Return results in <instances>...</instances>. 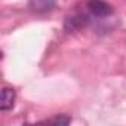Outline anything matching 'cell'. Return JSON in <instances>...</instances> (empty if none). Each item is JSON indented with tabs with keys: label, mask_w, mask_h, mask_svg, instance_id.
I'll use <instances>...</instances> for the list:
<instances>
[{
	"label": "cell",
	"mask_w": 126,
	"mask_h": 126,
	"mask_svg": "<svg viewBox=\"0 0 126 126\" xmlns=\"http://www.w3.org/2000/svg\"><path fill=\"white\" fill-rule=\"evenodd\" d=\"M28 6L33 12L46 14V12H50L56 6V0H30Z\"/></svg>",
	"instance_id": "cell-3"
},
{
	"label": "cell",
	"mask_w": 126,
	"mask_h": 126,
	"mask_svg": "<svg viewBox=\"0 0 126 126\" xmlns=\"http://www.w3.org/2000/svg\"><path fill=\"white\" fill-rule=\"evenodd\" d=\"M89 15L83 14V12H77V14H73L70 16H67L65 19V24H64V28L65 31L71 33V31H77V30H82L85 28L88 24H89Z\"/></svg>",
	"instance_id": "cell-2"
},
{
	"label": "cell",
	"mask_w": 126,
	"mask_h": 126,
	"mask_svg": "<svg viewBox=\"0 0 126 126\" xmlns=\"http://www.w3.org/2000/svg\"><path fill=\"white\" fill-rule=\"evenodd\" d=\"M88 11L92 16L96 18H105L113 14V8L110 3H107L105 0H88Z\"/></svg>",
	"instance_id": "cell-1"
},
{
	"label": "cell",
	"mask_w": 126,
	"mask_h": 126,
	"mask_svg": "<svg viewBox=\"0 0 126 126\" xmlns=\"http://www.w3.org/2000/svg\"><path fill=\"white\" fill-rule=\"evenodd\" d=\"M15 89L14 88H8L5 86L2 89V99H0V110L2 111H8L14 107V102H15Z\"/></svg>",
	"instance_id": "cell-4"
},
{
	"label": "cell",
	"mask_w": 126,
	"mask_h": 126,
	"mask_svg": "<svg viewBox=\"0 0 126 126\" xmlns=\"http://www.w3.org/2000/svg\"><path fill=\"white\" fill-rule=\"evenodd\" d=\"M71 122V117L67 114H56L52 119H46L43 123H49V125H68Z\"/></svg>",
	"instance_id": "cell-5"
}]
</instances>
